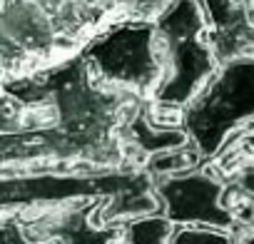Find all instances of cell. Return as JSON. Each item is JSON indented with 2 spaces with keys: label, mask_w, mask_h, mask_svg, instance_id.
<instances>
[{
  "label": "cell",
  "mask_w": 254,
  "mask_h": 244,
  "mask_svg": "<svg viewBox=\"0 0 254 244\" xmlns=\"http://www.w3.org/2000/svg\"><path fill=\"white\" fill-rule=\"evenodd\" d=\"M147 100L105 87L80 50L0 82V167L140 170L125 127Z\"/></svg>",
  "instance_id": "1"
},
{
  "label": "cell",
  "mask_w": 254,
  "mask_h": 244,
  "mask_svg": "<svg viewBox=\"0 0 254 244\" xmlns=\"http://www.w3.org/2000/svg\"><path fill=\"white\" fill-rule=\"evenodd\" d=\"M162 80L150 112L165 125H180L182 110L214 77L219 60L209 40L207 15L199 0H172L155 18Z\"/></svg>",
  "instance_id": "2"
},
{
  "label": "cell",
  "mask_w": 254,
  "mask_h": 244,
  "mask_svg": "<svg viewBox=\"0 0 254 244\" xmlns=\"http://www.w3.org/2000/svg\"><path fill=\"white\" fill-rule=\"evenodd\" d=\"M90 72L105 87L152 100L162 80L155 20L135 15H112L97 25L80 45Z\"/></svg>",
  "instance_id": "3"
},
{
  "label": "cell",
  "mask_w": 254,
  "mask_h": 244,
  "mask_svg": "<svg viewBox=\"0 0 254 244\" xmlns=\"http://www.w3.org/2000/svg\"><path fill=\"white\" fill-rule=\"evenodd\" d=\"M180 125L207 162L244 130L254 127V55L227 60L182 110Z\"/></svg>",
  "instance_id": "4"
},
{
  "label": "cell",
  "mask_w": 254,
  "mask_h": 244,
  "mask_svg": "<svg viewBox=\"0 0 254 244\" xmlns=\"http://www.w3.org/2000/svg\"><path fill=\"white\" fill-rule=\"evenodd\" d=\"M160 197V212L177 227H214L234 232L239 222L222 204L224 177L212 167V162L175 177L155 182Z\"/></svg>",
  "instance_id": "5"
},
{
  "label": "cell",
  "mask_w": 254,
  "mask_h": 244,
  "mask_svg": "<svg viewBox=\"0 0 254 244\" xmlns=\"http://www.w3.org/2000/svg\"><path fill=\"white\" fill-rule=\"evenodd\" d=\"M105 204H110L105 197L72 199L20 217V224L33 244H125V227L102 219Z\"/></svg>",
  "instance_id": "6"
},
{
  "label": "cell",
  "mask_w": 254,
  "mask_h": 244,
  "mask_svg": "<svg viewBox=\"0 0 254 244\" xmlns=\"http://www.w3.org/2000/svg\"><path fill=\"white\" fill-rule=\"evenodd\" d=\"M214 55L222 62L254 55V0H199Z\"/></svg>",
  "instance_id": "7"
},
{
  "label": "cell",
  "mask_w": 254,
  "mask_h": 244,
  "mask_svg": "<svg viewBox=\"0 0 254 244\" xmlns=\"http://www.w3.org/2000/svg\"><path fill=\"white\" fill-rule=\"evenodd\" d=\"M125 140H127L130 152H132L135 167L142 170V165H145L147 157L187 145L190 142V135H187V130L182 125H165V122H160L150 112V105L145 102L132 115V120L127 122Z\"/></svg>",
  "instance_id": "8"
},
{
  "label": "cell",
  "mask_w": 254,
  "mask_h": 244,
  "mask_svg": "<svg viewBox=\"0 0 254 244\" xmlns=\"http://www.w3.org/2000/svg\"><path fill=\"white\" fill-rule=\"evenodd\" d=\"M207 165V160L202 157V152L194 147V142L190 140L187 145L182 147H175V150H167V152H157L152 157L145 160L142 170L157 182V180H165V177H175V175H185V172H192L197 167Z\"/></svg>",
  "instance_id": "9"
},
{
  "label": "cell",
  "mask_w": 254,
  "mask_h": 244,
  "mask_svg": "<svg viewBox=\"0 0 254 244\" xmlns=\"http://www.w3.org/2000/svg\"><path fill=\"white\" fill-rule=\"evenodd\" d=\"M125 244H170L177 224L162 212L125 222Z\"/></svg>",
  "instance_id": "10"
},
{
  "label": "cell",
  "mask_w": 254,
  "mask_h": 244,
  "mask_svg": "<svg viewBox=\"0 0 254 244\" xmlns=\"http://www.w3.org/2000/svg\"><path fill=\"white\" fill-rule=\"evenodd\" d=\"M234 232L214 227H177L170 244H232Z\"/></svg>",
  "instance_id": "11"
},
{
  "label": "cell",
  "mask_w": 254,
  "mask_h": 244,
  "mask_svg": "<svg viewBox=\"0 0 254 244\" xmlns=\"http://www.w3.org/2000/svg\"><path fill=\"white\" fill-rule=\"evenodd\" d=\"M0 244H33V242L25 234L20 219H8L0 227Z\"/></svg>",
  "instance_id": "12"
},
{
  "label": "cell",
  "mask_w": 254,
  "mask_h": 244,
  "mask_svg": "<svg viewBox=\"0 0 254 244\" xmlns=\"http://www.w3.org/2000/svg\"><path fill=\"white\" fill-rule=\"evenodd\" d=\"M232 244H254V227L252 224H239L234 229Z\"/></svg>",
  "instance_id": "13"
},
{
  "label": "cell",
  "mask_w": 254,
  "mask_h": 244,
  "mask_svg": "<svg viewBox=\"0 0 254 244\" xmlns=\"http://www.w3.org/2000/svg\"><path fill=\"white\" fill-rule=\"evenodd\" d=\"M252 227H254V219H252Z\"/></svg>",
  "instance_id": "14"
}]
</instances>
